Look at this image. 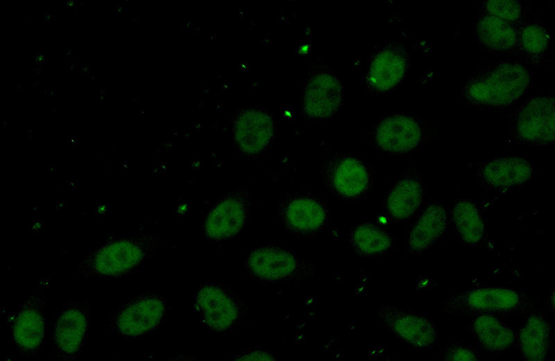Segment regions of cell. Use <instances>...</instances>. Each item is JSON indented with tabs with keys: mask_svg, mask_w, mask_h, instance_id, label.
Returning a JSON list of instances; mask_svg holds the SVG:
<instances>
[{
	"mask_svg": "<svg viewBox=\"0 0 555 361\" xmlns=\"http://www.w3.org/2000/svg\"><path fill=\"white\" fill-rule=\"evenodd\" d=\"M44 302L38 295L31 296L17 312L12 324V337L24 355L37 353L45 333Z\"/></svg>",
	"mask_w": 555,
	"mask_h": 361,
	"instance_id": "ba28073f",
	"label": "cell"
},
{
	"mask_svg": "<svg viewBox=\"0 0 555 361\" xmlns=\"http://www.w3.org/2000/svg\"><path fill=\"white\" fill-rule=\"evenodd\" d=\"M447 214L438 203L429 205L411 230L407 245L413 253L430 247L444 233L447 226Z\"/></svg>",
	"mask_w": 555,
	"mask_h": 361,
	"instance_id": "e0dca14e",
	"label": "cell"
},
{
	"mask_svg": "<svg viewBox=\"0 0 555 361\" xmlns=\"http://www.w3.org/2000/svg\"><path fill=\"white\" fill-rule=\"evenodd\" d=\"M196 308L203 321L216 331L230 328L239 316V309L234 299L214 285H206L199 290Z\"/></svg>",
	"mask_w": 555,
	"mask_h": 361,
	"instance_id": "8fae6325",
	"label": "cell"
},
{
	"mask_svg": "<svg viewBox=\"0 0 555 361\" xmlns=\"http://www.w3.org/2000/svg\"><path fill=\"white\" fill-rule=\"evenodd\" d=\"M350 242L359 254L375 255L386 251L391 246L392 240L380 227L366 223L353 229L350 234Z\"/></svg>",
	"mask_w": 555,
	"mask_h": 361,
	"instance_id": "d4e9b609",
	"label": "cell"
},
{
	"mask_svg": "<svg viewBox=\"0 0 555 361\" xmlns=\"http://www.w3.org/2000/svg\"><path fill=\"white\" fill-rule=\"evenodd\" d=\"M88 325L87 310L80 303H73L59 315L53 333V344L57 355L71 360L80 351Z\"/></svg>",
	"mask_w": 555,
	"mask_h": 361,
	"instance_id": "9c48e42d",
	"label": "cell"
},
{
	"mask_svg": "<svg viewBox=\"0 0 555 361\" xmlns=\"http://www.w3.org/2000/svg\"><path fill=\"white\" fill-rule=\"evenodd\" d=\"M554 97H537L520 111L515 124L518 136L524 142L549 144L555 137Z\"/></svg>",
	"mask_w": 555,
	"mask_h": 361,
	"instance_id": "52a82bcc",
	"label": "cell"
},
{
	"mask_svg": "<svg viewBox=\"0 0 555 361\" xmlns=\"http://www.w3.org/2000/svg\"><path fill=\"white\" fill-rule=\"evenodd\" d=\"M472 333L478 343L485 349L502 353L515 342L512 328L500 317L481 314L474 317Z\"/></svg>",
	"mask_w": 555,
	"mask_h": 361,
	"instance_id": "d6986e66",
	"label": "cell"
},
{
	"mask_svg": "<svg viewBox=\"0 0 555 361\" xmlns=\"http://www.w3.org/2000/svg\"><path fill=\"white\" fill-rule=\"evenodd\" d=\"M549 35L540 26L531 24L522 31L520 43L522 49L527 53L538 54L543 52L549 43Z\"/></svg>",
	"mask_w": 555,
	"mask_h": 361,
	"instance_id": "484cf974",
	"label": "cell"
},
{
	"mask_svg": "<svg viewBox=\"0 0 555 361\" xmlns=\"http://www.w3.org/2000/svg\"><path fill=\"white\" fill-rule=\"evenodd\" d=\"M248 265L256 277L268 281L304 280L314 277V263L274 247H263L249 255Z\"/></svg>",
	"mask_w": 555,
	"mask_h": 361,
	"instance_id": "277c9868",
	"label": "cell"
},
{
	"mask_svg": "<svg viewBox=\"0 0 555 361\" xmlns=\"http://www.w3.org/2000/svg\"><path fill=\"white\" fill-rule=\"evenodd\" d=\"M441 358L445 360H477L479 355L472 347L454 344L446 347L442 353Z\"/></svg>",
	"mask_w": 555,
	"mask_h": 361,
	"instance_id": "83f0119b",
	"label": "cell"
},
{
	"mask_svg": "<svg viewBox=\"0 0 555 361\" xmlns=\"http://www.w3.org/2000/svg\"><path fill=\"white\" fill-rule=\"evenodd\" d=\"M477 35L484 46L493 50L510 49L517 42L515 31L511 24L490 15L479 19Z\"/></svg>",
	"mask_w": 555,
	"mask_h": 361,
	"instance_id": "cb8c5ba5",
	"label": "cell"
},
{
	"mask_svg": "<svg viewBox=\"0 0 555 361\" xmlns=\"http://www.w3.org/2000/svg\"><path fill=\"white\" fill-rule=\"evenodd\" d=\"M143 242L124 239L101 248L78 267L85 276L113 277L123 275L137 266L147 250Z\"/></svg>",
	"mask_w": 555,
	"mask_h": 361,
	"instance_id": "3957f363",
	"label": "cell"
},
{
	"mask_svg": "<svg viewBox=\"0 0 555 361\" xmlns=\"http://www.w3.org/2000/svg\"><path fill=\"white\" fill-rule=\"evenodd\" d=\"M343 87L333 75L321 72L307 82L303 95V110L312 118H327L339 108L343 99Z\"/></svg>",
	"mask_w": 555,
	"mask_h": 361,
	"instance_id": "30bf717a",
	"label": "cell"
},
{
	"mask_svg": "<svg viewBox=\"0 0 555 361\" xmlns=\"http://www.w3.org/2000/svg\"><path fill=\"white\" fill-rule=\"evenodd\" d=\"M515 341L524 360L541 361L547 358L551 346V329L547 318L538 310L527 314Z\"/></svg>",
	"mask_w": 555,
	"mask_h": 361,
	"instance_id": "4fadbf2b",
	"label": "cell"
},
{
	"mask_svg": "<svg viewBox=\"0 0 555 361\" xmlns=\"http://www.w3.org/2000/svg\"><path fill=\"white\" fill-rule=\"evenodd\" d=\"M382 324L407 344L421 349L432 347L437 339L433 322L422 314L395 305H384L378 311Z\"/></svg>",
	"mask_w": 555,
	"mask_h": 361,
	"instance_id": "5b68a950",
	"label": "cell"
},
{
	"mask_svg": "<svg viewBox=\"0 0 555 361\" xmlns=\"http://www.w3.org/2000/svg\"><path fill=\"white\" fill-rule=\"evenodd\" d=\"M531 165L516 157L500 158L484 164L480 176L487 185L495 188H505L520 185L532 176Z\"/></svg>",
	"mask_w": 555,
	"mask_h": 361,
	"instance_id": "2e32d148",
	"label": "cell"
},
{
	"mask_svg": "<svg viewBox=\"0 0 555 361\" xmlns=\"http://www.w3.org/2000/svg\"><path fill=\"white\" fill-rule=\"evenodd\" d=\"M165 312L163 301L154 295H144L123 305L113 317L112 325L122 336L136 337L154 329Z\"/></svg>",
	"mask_w": 555,
	"mask_h": 361,
	"instance_id": "8992f818",
	"label": "cell"
},
{
	"mask_svg": "<svg viewBox=\"0 0 555 361\" xmlns=\"http://www.w3.org/2000/svg\"><path fill=\"white\" fill-rule=\"evenodd\" d=\"M240 360H273L274 358L269 353L262 351H253L244 353L239 357Z\"/></svg>",
	"mask_w": 555,
	"mask_h": 361,
	"instance_id": "f1b7e54d",
	"label": "cell"
},
{
	"mask_svg": "<svg viewBox=\"0 0 555 361\" xmlns=\"http://www.w3.org/2000/svg\"><path fill=\"white\" fill-rule=\"evenodd\" d=\"M452 219L461 239L470 245H479L486 237L485 226L477 206L469 200L457 201L452 210Z\"/></svg>",
	"mask_w": 555,
	"mask_h": 361,
	"instance_id": "603a6c76",
	"label": "cell"
},
{
	"mask_svg": "<svg viewBox=\"0 0 555 361\" xmlns=\"http://www.w3.org/2000/svg\"><path fill=\"white\" fill-rule=\"evenodd\" d=\"M329 180L334 191L339 195L355 199L368 189L370 177L367 169L359 160L343 158L334 164L329 173Z\"/></svg>",
	"mask_w": 555,
	"mask_h": 361,
	"instance_id": "ac0fdd59",
	"label": "cell"
},
{
	"mask_svg": "<svg viewBox=\"0 0 555 361\" xmlns=\"http://www.w3.org/2000/svg\"><path fill=\"white\" fill-rule=\"evenodd\" d=\"M246 207L237 198H227L210 211L205 223V233L212 240L226 239L236 235L244 226Z\"/></svg>",
	"mask_w": 555,
	"mask_h": 361,
	"instance_id": "9a60e30c",
	"label": "cell"
},
{
	"mask_svg": "<svg viewBox=\"0 0 555 361\" xmlns=\"http://www.w3.org/2000/svg\"><path fill=\"white\" fill-rule=\"evenodd\" d=\"M529 83L527 69L517 63L503 62L476 76L464 94L472 103L492 107L510 105L524 92Z\"/></svg>",
	"mask_w": 555,
	"mask_h": 361,
	"instance_id": "7a4b0ae2",
	"label": "cell"
},
{
	"mask_svg": "<svg viewBox=\"0 0 555 361\" xmlns=\"http://www.w3.org/2000/svg\"><path fill=\"white\" fill-rule=\"evenodd\" d=\"M422 199V187L414 177L401 179L389 193L386 207L391 217L398 221L409 218L418 210Z\"/></svg>",
	"mask_w": 555,
	"mask_h": 361,
	"instance_id": "7402d4cb",
	"label": "cell"
},
{
	"mask_svg": "<svg viewBox=\"0 0 555 361\" xmlns=\"http://www.w3.org/2000/svg\"><path fill=\"white\" fill-rule=\"evenodd\" d=\"M422 130L412 117L395 115L384 119L377 126L375 140L377 146L391 153H405L421 142Z\"/></svg>",
	"mask_w": 555,
	"mask_h": 361,
	"instance_id": "7c38bea8",
	"label": "cell"
},
{
	"mask_svg": "<svg viewBox=\"0 0 555 361\" xmlns=\"http://www.w3.org/2000/svg\"><path fill=\"white\" fill-rule=\"evenodd\" d=\"M406 68V58L401 51L394 49L383 50L370 64L368 81L377 90H388L403 78Z\"/></svg>",
	"mask_w": 555,
	"mask_h": 361,
	"instance_id": "ffe728a7",
	"label": "cell"
},
{
	"mask_svg": "<svg viewBox=\"0 0 555 361\" xmlns=\"http://www.w3.org/2000/svg\"><path fill=\"white\" fill-rule=\"evenodd\" d=\"M273 132V122L267 115L250 112L243 115L237 121L235 136L244 151L256 153L268 144Z\"/></svg>",
	"mask_w": 555,
	"mask_h": 361,
	"instance_id": "44dd1931",
	"label": "cell"
},
{
	"mask_svg": "<svg viewBox=\"0 0 555 361\" xmlns=\"http://www.w3.org/2000/svg\"><path fill=\"white\" fill-rule=\"evenodd\" d=\"M282 214L288 228L300 235H310L320 230L327 220L324 206L309 197H297L289 201Z\"/></svg>",
	"mask_w": 555,
	"mask_h": 361,
	"instance_id": "5bb4252c",
	"label": "cell"
},
{
	"mask_svg": "<svg viewBox=\"0 0 555 361\" xmlns=\"http://www.w3.org/2000/svg\"><path fill=\"white\" fill-rule=\"evenodd\" d=\"M441 310L452 316L490 314L497 317L529 314L538 310L536 302L518 290L504 287H481L454 294L441 303Z\"/></svg>",
	"mask_w": 555,
	"mask_h": 361,
	"instance_id": "6da1fadb",
	"label": "cell"
},
{
	"mask_svg": "<svg viewBox=\"0 0 555 361\" xmlns=\"http://www.w3.org/2000/svg\"><path fill=\"white\" fill-rule=\"evenodd\" d=\"M485 7L490 15L507 22L516 21L521 16V7L515 1L490 0L486 1Z\"/></svg>",
	"mask_w": 555,
	"mask_h": 361,
	"instance_id": "4316f807",
	"label": "cell"
}]
</instances>
